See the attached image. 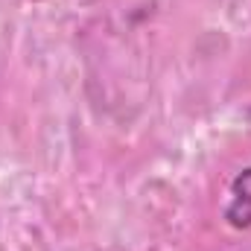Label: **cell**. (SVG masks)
Masks as SVG:
<instances>
[{"mask_svg":"<svg viewBox=\"0 0 251 251\" xmlns=\"http://www.w3.org/2000/svg\"><path fill=\"white\" fill-rule=\"evenodd\" d=\"M225 219L231 228H251V167L243 170L234 184H231V196L225 204Z\"/></svg>","mask_w":251,"mask_h":251,"instance_id":"6da1fadb","label":"cell"}]
</instances>
